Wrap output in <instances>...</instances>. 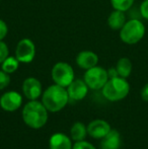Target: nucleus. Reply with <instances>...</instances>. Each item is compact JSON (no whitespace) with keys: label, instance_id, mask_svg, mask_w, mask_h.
<instances>
[{"label":"nucleus","instance_id":"nucleus-1","mask_svg":"<svg viewBox=\"0 0 148 149\" xmlns=\"http://www.w3.org/2000/svg\"><path fill=\"white\" fill-rule=\"evenodd\" d=\"M69 102L67 89L58 84H53L44 91L42 102L49 112L56 113L66 107Z\"/></svg>","mask_w":148,"mask_h":149},{"label":"nucleus","instance_id":"nucleus-2","mask_svg":"<svg viewBox=\"0 0 148 149\" xmlns=\"http://www.w3.org/2000/svg\"><path fill=\"white\" fill-rule=\"evenodd\" d=\"M24 122L33 129H40L44 127L48 121V110L43 102L37 100H30L22 110Z\"/></svg>","mask_w":148,"mask_h":149},{"label":"nucleus","instance_id":"nucleus-3","mask_svg":"<svg viewBox=\"0 0 148 149\" xmlns=\"http://www.w3.org/2000/svg\"><path fill=\"white\" fill-rule=\"evenodd\" d=\"M101 90L104 96L108 100L118 102L128 95L130 91V84L126 80V78L118 76L115 78H109Z\"/></svg>","mask_w":148,"mask_h":149},{"label":"nucleus","instance_id":"nucleus-4","mask_svg":"<svg viewBox=\"0 0 148 149\" xmlns=\"http://www.w3.org/2000/svg\"><path fill=\"white\" fill-rule=\"evenodd\" d=\"M145 35V26L141 20L133 18L124 24L120 30V39L127 45H135L143 39Z\"/></svg>","mask_w":148,"mask_h":149},{"label":"nucleus","instance_id":"nucleus-5","mask_svg":"<svg viewBox=\"0 0 148 149\" xmlns=\"http://www.w3.org/2000/svg\"><path fill=\"white\" fill-rule=\"evenodd\" d=\"M52 79L58 85L67 87L74 80V70L71 65L65 62H58L52 68Z\"/></svg>","mask_w":148,"mask_h":149},{"label":"nucleus","instance_id":"nucleus-6","mask_svg":"<svg viewBox=\"0 0 148 149\" xmlns=\"http://www.w3.org/2000/svg\"><path fill=\"white\" fill-rule=\"evenodd\" d=\"M108 80H109L108 70L103 67L94 66L90 69H87L86 72L84 73V81L90 89H101Z\"/></svg>","mask_w":148,"mask_h":149},{"label":"nucleus","instance_id":"nucleus-7","mask_svg":"<svg viewBox=\"0 0 148 149\" xmlns=\"http://www.w3.org/2000/svg\"><path fill=\"white\" fill-rule=\"evenodd\" d=\"M36 56V46L30 39H22L16 45L15 57L22 63H31Z\"/></svg>","mask_w":148,"mask_h":149},{"label":"nucleus","instance_id":"nucleus-8","mask_svg":"<svg viewBox=\"0 0 148 149\" xmlns=\"http://www.w3.org/2000/svg\"><path fill=\"white\" fill-rule=\"evenodd\" d=\"M22 104V96L16 91H7L0 97V107L6 112L18 110Z\"/></svg>","mask_w":148,"mask_h":149},{"label":"nucleus","instance_id":"nucleus-9","mask_svg":"<svg viewBox=\"0 0 148 149\" xmlns=\"http://www.w3.org/2000/svg\"><path fill=\"white\" fill-rule=\"evenodd\" d=\"M111 130L110 124L101 119L90 122L87 126V134L94 139H103Z\"/></svg>","mask_w":148,"mask_h":149},{"label":"nucleus","instance_id":"nucleus-10","mask_svg":"<svg viewBox=\"0 0 148 149\" xmlns=\"http://www.w3.org/2000/svg\"><path fill=\"white\" fill-rule=\"evenodd\" d=\"M22 92L30 100H35L42 94V83L35 77H28L22 83Z\"/></svg>","mask_w":148,"mask_h":149},{"label":"nucleus","instance_id":"nucleus-11","mask_svg":"<svg viewBox=\"0 0 148 149\" xmlns=\"http://www.w3.org/2000/svg\"><path fill=\"white\" fill-rule=\"evenodd\" d=\"M89 87L85 83L84 80L74 79L67 86V92L69 95V100H81L86 96Z\"/></svg>","mask_w":148,"mask_h":149},{"label":"nucleus","instance_id":"nucleus-12","mask_svg":"<svg viewBox=\"0 0 148 149\" xmlns=\"http://www.w3.org/2000/svg\"><path fill=\"white\" fill-rule=\"evenodd\" d=\"M99 63V56L92 51H82L76 56V64L82 69H90Z\"/></svg>","mask_w":148,"mask_h":149},{"label":"nucleus","instance_id":"nucleus-13","mask_svg":"<svg viewBox=\"0 0 148 149\" xmlns=\"http://www.w3.org/2000/svg\"><path fill=\"white\" fill-rule=\"evenodd\" d=\"M122 144L121 134L117 130H111L101 139V149H120Z\"/></svg>","mask_w":148,"mask_h":149},{"label":"nucleus","instance_id":"nucleus-14","mask_svg":"<svg viewBox=\"0 0 148 149\" xmlns=\"http://www.w3.org/2000/svg\"><path fill=\"white\" fill-rule=\"evenodd\" d=\"M50 149H72L71 139L63 133H55L49 140Z\"/></svg>","mask_w":148,"mask_h":149},{"label":"nucleus","instance_id":"nucleus-15","mask_svg":"<svg viewBox=\"0 0 148 149\" xmlns=\"http://www.w3.org/2000/svg\"><path fill=\"white\" fill-rule=\"evenodd\" d=\"M125 24H126V15L124 11L115 9L114 11L111 12L108 18V24L110 29L114 31H120Z\"/></svg>","mask_w":148,"mask_h":149},{"label":"nucleus","instance_id":"nucleus-16","mask_svg":"<svg viewBox=\"0 0 148 149\" xmlns=\"http://www.w3.org/2000/svg\"><path fill=\"white\" fill-rule=\"evenodd\" d=\"M116 69L119 73V76L123 77V78H127L130 76L131 72H132V62L129 58H120L117 62Z\"/></svg>","mask_w":148,"mask_h":149},{"label":"nucleus","instance_id":"nucleus-17","mask_svg":"<svg viewBox=\"0 0 148 149\" xmlns=\"http://www.w3.org/2000/svg\"><path fill=\"white\" fill-rule=\"evenodd\" d=\"M87 135V127L83 123L77 122L71 127L70 130V136L71 139L74 141H82Z\"/></svg>","mask_w":148,"mask_h":149},{"label":"nucleus","instance_id":"nucleus-18","mask_svg":"<svg viewBox=\"0 0 148 149\" xmlns=\"http://www.w3.org/2000/svg\"><path fill=\"white\" fill-rule=\"evenodd\" d=\"M2 70L4 72L8 73V74H11V73L15 72L18 69L19 66V61L16 59V57H11V56H8L5 60L2 62Z\"/></svg>","mask_w":148,"mask_h":149},{"label":"nucleus","instance_id":"nucleus-19","mask_svg":"<svg viewBox=\"0 0 148 149\" xmlns=\"http://www.w3.org/2000/svg\"><path fill=\"white\" fill-rule=\"evenodd\" d=\"M134 0H111L113 8L121 11H127L132 7Z\"/></svg>","mask_w":148,"mask_h":149},{"label":"nucleus","instance_id":"nucleus-20","mask_svg":"<svg viewBox=\"0 0 148 149\" xmlns=\"http://www.w3.org/2000/svg\"><path fill=\"white\" fill-rule=\"evenodd\" d=\"M10 83V76L8 73L0 70V90L7 87Z\"/></svg>","mask_w":148,"mask_h":149},{"label":"nucleus","instance_id":"nucleus-21","mask_svg":"<svg viewBox=\"0 0 148 149\" xmlns=\"http://www.w3.org/2000/svg\"><path fill=\"white\" fill-rule=\"evenodd\" d=\"M8 55H9V50L7 45L4 42L0 41V64H2V62L8 57Z\"/></svg>","mask_w":148,"mask_h":149},{"label":"nucleus","instance_id":"nucleus-22","mask_svg":"<svg viewBox=\"0 0 148 149\" xmlns=\"http://www.w3.org/2000/svg\"><path fill=\"white\" fill-rule=\"evenodd\" d=\"M72 149H97L91 143H88L87 141H77L76 143H74Z\"/></svg>","mask_w":148,"mask_h":149},{"label":"nucleus","instance_id":"nucleus-23","mask_svg":"<svg viewBox=\"0 0 148 149\" xmlns=\"http://www.w3.org/2000/svg\"><path fill=\"white\" fill-rule=\"evenodd\" d=\"M8 33V26L4 20L0 19V41L4 39Z\"/></svg>","mask_w":148,"mask_h":149},{"label":"nucleus","instance_id":"nucleus-24","mask_svg":"<svg viewBox=\"0 0 148 149\" xmlns=\"http://www.w3.org/2000/svg\"><path fill=\"white\" fill-rule=\"evenodd\" d=\"M140 12H141L142 17L148 20V0H144V1L141 3Z\"/></svg>","mask_w":148,"mask_h":149},{"label":"nucleus","instance_id":"nucleus-25","mask_svg":"<svg viewBox=\"0 0 148 149\" xmlns=\"http://www.w3.org/2000/svg\"><path fill=\"white\" fill-rule=\"evenodd\" d=\"M140 95H141V98H142L144 102H148V83L142 87V89H141V91H140Z\"/></svg>","mask_w":148,"mask_h":149},{"label":"nucleus","instance_id":"nucleus-26","mask_svg":"<svg viewBox=\"0 0 148 149\" xmlns=\"http://www.w3.org/2000/svg\"><path fill=\"white\" fill-rule=\"evenodd\" d=\"M108 75H109V78H115V77H118L119 76V73L117 71L116 67L115 68H110L108 70Z\"/></svg>","mask_w":148,"mask_h":149}]
</instances>
